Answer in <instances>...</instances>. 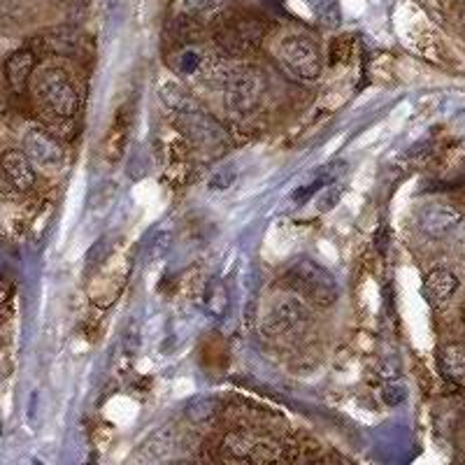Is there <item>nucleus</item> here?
<instances>
[{
  "instance_id": "nucleus-1",
  "label": "nucleus",
  "mask_w": 465,
  "mask_h": 465,
  "mask_svg": "<svg viewBox=\"0 0 465 465\" xmlns=\"http://www.w3.org/2000/svg\"><path fill=\"white\" fill-rule=\"evenodd\" d=\"M31 94L40 114L52 126H65L80 110V91L68 70L61 65H37L31 80Z\"/></svg>"
},
{
  "instance_id": "nucleus-2",
  "label": "nucleus",
  "mask_w": 465,
  "mask_h": 465,
  "mask_svg": "<svg viewBox=\"0 0 465 465\" xmlns=\"http://www.w3.org/2000/svg\"><path fill=\"white\" fill-rule=\"evenodd\" d=\"M259 326L268 338L296 342L312 326V310L305 298L289 293H270L259 312Z\"/></svg>"
},
{
  "instance_id": "nucleus-3",
  "label": "nucleus",
  "mask_w": 465,
  "mask_h": 465,
  "mask_svg": "<svg viewBox=\"0 0 465 465\" xmlns=\"http://www.w3.org/2000/svg\"><path fill=\"white\" fill-rule=\"evenodd\" d=\"M268 35V22L256 12H223L214 19L212 40L228 58L252 56L261 49Z\"/></svg>"
},
{
  "instance_id": "nucleus-4",
  "label": "nucleus",
  "mask_w": 465,
  "mask_h": 465,
  "mask_svg": "<svg viewBox=\"0 0 465 465\" xmlns=\"http://www.w3.org/2000/svg\"><path fill=\"white\" fill-rule=\"evenodd\" d=\"M284 286L319 310L333 307L340 298V286L335 277L312 259H298L296 263H291L284 270Z\"/></svg>"
},
{
  "instance_id": "nucleus-5",
  "label": "nucleus",
  "mask_w": 465,
  "mask_h": 465,
  "mask_svg": "<svg viewBox=\"0 0 465 465\" xmlns=\"http://www.w3.org/2000/svg\"><path fill=\"white\" fill-rule=\"evenodd\" d=\"M219 89L223 91L226 105L235 114H249L263 101L265 91H268V77L256 65H231Z\"/></svg>"
},
{
  "instance_id": "nucleus-6",
  "label": "nucleus",
  "mask_w": 465,
  "mask_h": 465,
  "mask_svg": "<svg viewBox=\"0 0 465 465\" xmlns=\"http://www.w3.org/2000/svg\"><path fill=\"white\" fill-rule=\"evenodd\" d=\"M275 58L289 77L301 82L317 80L322 74V52L319 45L305 33H289L277 43Z\"/></svg>"
},
{
  "instance_id": "nucleus-7",
  "label": "nucleus",
  "mask_w": 465,
  "mask_h": 465,
  "mask_svg": "<svg viewBox=\"0 0 465 465\" xmlns=\"http://www.w3.org/2000/svg\"><path fill=\"white\" fill-rule=\"evenodd\" d=\"M222 459L223 460H247V463H272L282 460L284 444L272 435L256 433V430H231L222 440Z\"/></svg>"
},
{
  "instance_id": "nucleus-8",
  "label": "nucleus",
  "mask_w": 465,
  "mask_h": 465,
  "mask_svg": "<svg viewBox=\"0 0 465 465\" xmlns=\"http://www.w3.org/2000/svg\"><path fill=\"white\" fill-rule=\"evenodd\" d=\"M24 152L35 165V170L45 177H54L65 168V149L45 128H28L24 133Z\"/></svg>"
},
{
  "instance_id": "nucleus-9",
  "label": "nucleus",
  "mask_w": 465,
  "mask_h": 465,
  "mask_svg": "<svg viewBox=\"0 0 465 465\" xmlns=\"http://www.w3.org/2000/svg\"><path fill=\"white\" fill-rule=\"evenodd\" d=\"M37 170L31 163V159L26 156V152H19V149H7L3 153V177H5L7 191L15 189L16 193L22 191H31L35 186Z\"/></svg>"
},
{
  "instance_id": "nucleus-10",
  "label": "nucleus",
  "mask_w": 465,
  "mask_h": 465,
  "mask_svg": "<svg viewBox=\"0 0 465 465\" xmlns=\"http://www.w3.org/2000/svg\"><path fill=\"white\" fill-rule=\"evenodd\" d=\"M460 282L459 277L447 268H435L430 270L426 280H423V298L429 302L433 310H444V307H450L451 298L456 296V291H459Z\"/></svg>"
},
{
  "instance_id": "nucleus-11",
  "label": "nucleus",
  "mask_w": 465,
  "mask_h": 465,
  "mask_svg": "<svg viewBox=\"0 0 465 465\" xmlns=\"http://www.w3.org/2000/svg\"><path fill=\"white\" fill-rule=\"evenodd\" d=\"M460 222V212L454 205H442V203H433L426 205L419 212V228L423 232H429L430 238H442L450 231H454Z\"/></svg>"
},
{
  "instance_id": "nucleus-12",
  "label": "nucleus",
  "mask_w": 465,
  "mask_h": 465,
  "mask_svg": "<svg viewBox=\"0 0 465 465\" xmlns=\"http://www.w3.org/2000/svg\"><path fill=\"white\" fill-rule=\"evenodd\" d=\"M35 54L26 52H15L7 56L5 61V82L12 89V94H24L31 86L33 73H35Z\"/></svg>"
},
{
  "instance_id": "nucleus-13",
  "label": "nucleus",
  "mask_w": 465,
  "mask_h": 465,
  "mask_svg": "<svg viewBox=\"0 0 465 465\" xmlns=\"http://www.w3.org/2000/svg\"><path fill=\"white\" fill-rule=\"evenodd\" d=\"M440 371L450 380H465V342H447L440 349Z\"/></svg>"
},
{
  "instance_id": "nucleus-14",
  "label": "nucleus",
  "mask_w": 465,
  "mask_h": 465,
  "mask_svg": "<svg viewBox=\"0 0 465 465\" xmlns=\"http://www.w3.org/2000/svg\"><path fill=\"white\" fill-rule=\"evenodd\" d=\"M293 240H296V231L289 222H275L270 226L268 238H265V249L270 254L284 256L289 254L291 247H293Z\"/></svg>"
},
{
  "instance_id": "nucleus-15",
  "label": "nucleus",
  "mask_w": 465,
  "mask_h": 465,
  "mask_svg": "<svg viewBox=\"0 0 465 465\" xmlns=\"http://www.w3.org/2000/svg\"><path fill=\"white\" fill-rule=\"evenodd\" d=\"M228 5H231V0H186L184 12L186 16H193L196 22H205V19L222 16Z\"/></svg>"
},
{
  "instance_id": "nucleus-16",
  "label": "nucleus",
  "mask_w": 465,
  "mask_h": 465,
  "mask_svg": "<svg viewBox=\"0 0 465 465\" xmlns=\"http://www.w3.org/2000/svg\"><path fill=\"white\" fill-rule=\"evenodd\" d=\"M105 417L110 419L116 426H124V423H131L133 419L138 417V402L131 401L126 396H114L105 407Z\"/></svg>"
},
{
  "instance_id": "nucleus-17",
  "label": "nucleus",
  "mask_w": 465,
  "mask_h": 465,
  "mask_svg": "<svg viewBox=\"0 0 465 465\" xmlns=\"http://www.w3.org/2000/svg\"><path fill=\"white\" fill-rule=\"evenodd\" d=\"M82 201H84V174L77 173V177L73 180L68 191V203H65V214H64V235L68 232V228L73 226V219L77 217L80 212Z\"/></svg>"
},
{
  "instance_id": "nucleus-18",
  "label": "nucleus",
  "mask_w": 465,
  "mask_h": 465,
  "mask_svg": "<svg viewBox=\"0 0 465 465\" xmlns=\"http://www.w3.org/2000/svg\"><path fill=\"white\" fill-rule=\"evenodd\" d=\"M342 5H344V10L349 12V15H361V12H363V7H365V3H363V0H342Z\"/></svg>"
},
{
  "instance_id": "nucleus-19",
  "label": "nucleus",
  "mask_w": 465,
  "mask_h": 465,
  "mask_svg": "<svg viewBox=\"0 0 465 465\" xmlns=\"http://www.w3.org/2000/svg\"><path fill=\"white\" fill-rule=\"evenodd\" d=\"M454 22L459 24V28H460V31H463V35H465V5H460L459 10H456Z\"/></svg>"
},
{
  "instance_id": "nucleus-20",
  "label": "nucleus",
  "mask_w": 465,
  "mask_h": 465,
  "mask_svg": "<svg viewBox=\"0 0 465 465\" xmlns=\"http://www.w3.org/2000/svg\"><path fill=\"white\" fill-rule=\"evenodd\" d=\"M322 252H323V254H326V256H331V259H338V252H335V249H331V247H328V244L326 242H322Z\"/></svg>"
},
{
  "instance_id": "nucleus-21",
  "label": "nucleus",
  "mask_w": 465,
  "mask_h": 465,
  "mask_svg": "<svg viewBox=\"0 0 465 465\" xmlns=\"http://www.w3.org/2000/svg\"><path fill=\"white\" fill-rule=\"evenodd\" d=\"M463 322H465V302H463Z\"/></svg>"
}]
</instances>
